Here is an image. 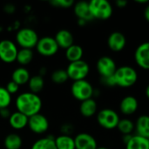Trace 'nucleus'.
Returning a JSON list of instances; mask_svg holds the SVG:
<instances>
[{"instance_id": "1", "label": "nucleus", "mask_w": 149, "mask_h": 149, "mask_svg": "<svg viewBox=\"0 0 149 149\" xmlns=\"http://www.w3.org/2000/svg\"><path fill=\"white\" fill-rule=\"evenodd\" d=\"M17 112L26 115L28 118L39 113L42 108L41 98L31 92H24L20 93L15 101Z\"/></svg>"}, {"instance_id": "2", "label": "nucleus", "mask_w": 149, "mask_h": 149, "mask_svg": "<svg viewBox=\"0 0 149 149\" xmlns=\"http://www.w3.org/2000/svg\"><path fill=\"white\" fill-rule=\"evenodd\" d=\"M116 86L128 88L134 86L138 80V73L136 70L129 65L118 67L114 75Z\"/></svg>"}, {"instance_id": "3", "label": "nucleus", "mask_w": 149, "mask_h": 149, "mask_svg": "<svg viewBox=\"0 0 149 149\" xmlns=\"http://www.w3.org/2000/svg\"><path fill=\"white\" fill-rule=\"evenodd\" d=\"M89 8L93 19L107 20L113 14V6L107 0H91Z\"/></svg>"}, {"instance_id": "4", "label": "nucleus", "mask_w": 149, "mask_h": 149, "mask_svg": "<svg viewBox=\"0 0 149 149\" xmlns=\"http://www.w3.org/2000/svg\"><path fill=\"white\" fill-rule=\"evenodd\" d=\"M71 93L77 100L84 101L93 97L94 88L86 79L73 81L71 86Z\"/></svg>"}, {"instance_id": "5", "label": "nucleus", "mask_w": 149, "mask_h": 149, "mask_svg": "<svg viewBox=\"0 0 149 149\" xmlns=\"http://www.w3.org/2000/svg\"><path fill=\"white\" fill-rule=\"evenodd\" d=\"M38 39V33L31 28H21L16 34V41L17 45L24 49L31 50L36 47Z\"/></svg>"}, {"instance_id": "6", "label": "nucleus", "mask_w": 149, "mask_h": 149, "mask_svg": "<svg viewBox=\"0 0 149 149\" xmlns=\"http://www.w3.org/2000/svg\"><path fill=\"white\" fill-rule=\"evenodd\" d=\"M119 114L113 109L104 108L100 110L97 114V122L104 129L113 130L117 128L120 121Z\"/></svg>"}, {"instance_id": "7", "label": "nucleus", "mask_w": 149, "mask_h": 149, "mask_svg": "<svg viewBox=\"0 0 149 149\" xmlns=\"http://www.w3.org/2000/svg\"><path fill=\"white\" fill-rule=\"evenodd\" d=\"M65 70L67 72L69 79L73 81H78L86 79V78L89 74L90 67L85 60L81 59L70 63Z\"/></svg>"}, {"instance_id": "8", "label": "nucleus", "mask_w": 149, "mask_h": 149, "mask_svg": "<svg viewBox=\"0 0 149 149\" xmlns=\"http://www.w3.org/2000/svg\"><path fill=\"white\" fill-rule=\"evenodd\" d=\"M18 49L16 44L10 39L0 41V59L7 64L16 61Z\"/></svg>"}, {"instance_id": "9", "label": "nucleus", "mask_w": 149, "mask_h": 149, "mask_svg": "<svg viewBox=\"0 0 149 149\" xmlns=\"http://www.w3.org/2000/svg\"><path fill=\"white\" fill-rule=\"evenodd\" d=\"M36 49L40 55L45 57H52L58 52L59 47L54 38L46 36L38 39Z\"/></svg>"}, {"instance_id": "10", "label": "nucleus", "mask_w": 149, "mask_h": 149, "mask_svg": "<svg viewBox=\"0 0 149 149\" xmlns=\"http://www.w3.org/2000/svg\"><path fill=\"white\" fill-rule=\"evenodd\" d=\"M96 68L100 77H109L114 75L118 67L115 61L112 58L103 56L98 59Z\"/></svg>"}, {"instance_id": "11", "label": "nucleus", "mask_w": 149, "mask_h": 149, "mask_svg": "<svg viewBox=\"0 0 149 149\" xmlns=\"http://www.w3.org/2000/svg\"><path fill=\"white\" fill-rule=\"evenodd\" d=\"M28 127L34 134H42L49 129V120L45 115L39 113L29 117Z\"/></svg>"}, {"instance_id": "12", "label": "nucleus", "mask_w": 149, "mask_h": 149, "mask_svg": "<svg viewBox=\"0 0 149 149\" xmlns=\"http://www.w3.org/2000/svg\"><path fill=\"white\" fill-rule=\"evenodd\" d=\"M134 59L141 68L149 70V42L142 43L136 48Z\"/></svg>"}, {"instance_id": "13", "label": "nucleus", "mask_w": 149, "mask_h": 149, "mask_svg": "<svg viewBox=\"0 0 149 149\" xmlns=\"http://www.w3.org/2000/svg\"><path fill=\"white\" fill-rule=\"evenodd\" d=\"M127 45V38L120 31L112 32L107 38V45L112 52H120L124 50Z\"/></svg>"}, {"instance_id": "14", "label": "nucleus", "mask_w": 149, "mask_h": 149, "mask_svg": "<svg viewBox=\"0 0 149 149\" xmlns=\"http://www.w3.org/2000/svg\"><path fill=\"white\" fill-rule=\"evenodd\" d=\"M75 149H97L98 144L95 138L87 134L80 133L74 138Z\"/></svg>"}, {"instance_id": "15", "label": "nucleus", "mask_w": 149, "mask_h": 149, "mask_svg": "<svg viewBox=\"0 0 149 149\" xmlns=\"http://www.w3.org/2000/svg\"><path fill=\"white\" fill-rule=\"evenodd\" d=\"M139 107L138 100L133 95H127L124 97L120 103V110L124 115L134 114Z\"/></svg>"}, {"instance_id": "16", "label": "nucleus", "mask_w": 149, "mask_h": 149, "mask_svg": "<svg viewBox=\"0 0 149 149\" xmlns=\"http://www.w3.org/2000/svg\"><path fill=\"white\" fill-rule=\"evenodd\" d=\"M73 11L78 19H82L86 22L93 20L89 8V2L79 1L73 5Z\"/></svg>"}, {"instance_id": "17", "label": "nucleus", "mask_w": 149, "mask_h": 149, "mask_svg": "<svg viewBox=\"0 0 149 149\" xmlns=\"http://www.w3.org/2000/svg\"><path fill=\"white\" fill-rule=\"evenodd\" d=\"M54 39L56 40V43L58 44L59 48H63L65 50L69 48L70 46H72L74 42L73 35L72 34L70 31L65 30V29L59 30L56 33Z\"/></svg>"}, {"instance_id": "18", "label": "nucleus", "mask_w": 149, "mask_h": 149, "mask_svg": "<svg viewBox=\"0 0 149 149\" xmlns=\"http://www.w3.org/2000/svg\"><path fill=\"white\" fill-rule=\"evenodd\" d=\"M28 120L29 118L26 115L17 111L11 113L9 118V124L13 129L21 130L28 126Z\"/></svg>"}, {"instance_id": "19", "label": "nucleus", "mask_w": 149, "mask_h": 149, "mask_svg": "<svg viewBox=\"0 0 149 149\" xmlns=\"http://www.w3.org/2000/svg\"><path fill=\"white\" fill-rule=\"evenodd\" d=\"M134 125L137 135L149 139V115H141L137 119L136 123Z\"/></svg>"}, {"instance_id": "20", "label": "nucleus", "mask_w": 149, "mask_h": 149, "mask_svg": "<svg viewBox=\"0 0 149 149\" xmlns=\"http://www.w3.org/2000/svg\"><path fill=\"white\" fill-rule=\"evenodd\" d=\"M30 78L31 75L29 71L24 66H19L16 68L11 74V80L16 82L19 86L27 84L30 80Z\"/></svg>"}, {"instance_id": "21", "label": "nucleus", "mask_w": 149, "mask_h": 149, "mask_svg": "<svg viewBox=\"0 0 149 149\" xmlns=\"http://www.w3.org/2000/svg\"><path fill=\"white\" fill-rule=\"evenodd\" d=\"M97 103L94 99H89L81 102L79 106V112L82 116L90 118L97 113Z\"/></svg>"}, {"instance_id": "22", "label": "nucleus", "mask_w": 149, "mask_h": 149, "mask_svg": "<svg viewBox=\"0 0 149 149\" xmlns=\"http://www.w3.org/2000/svg\"><path fill=\"white\" fill-rule=\"evenodd\" d=\"M126 146V149H149V141L144 137L134 134Z\"/></svg>"}, {"instance_id": "23", "label": "nucleus", "mask_w": 149, "mask_h": 149, "mask_svg": "<svg viewBox=\"0 0 149 149\" xmlns=\"http://www.w3.org/2000/svg\"><path fill=\"white\" fill-rule=\"evenodd\" d=\"M83 54H84L83 48L79 45L73 44L72 46H70L65 50V58L70 63L81 60Z\"/></svg>"}, {"instance_id": "24", "label": "nucleus", "mask_w": 149, "mask_h": 149, "mask_svg": "<svg viewBox=\"0 0 149 149\" xmlns=\"http://www.w3.org/2000/svg\"><path fill=\"white\" fill-rule=\"evenodd\" d=\"M54 141L57 149H75L74 138L71 135L61 134L55 138Z\"/></svg>"}, {"instance_id": "25", "label": "nucleus", "mask_w": 149, "mask_h": 149, "mask_svg": "<svg viewBox=\"0 0 149 149\" xmlns=\"http://www.w3.org/2000/svg\"><path fill=\"white\" fill-rule=\"evenodd\" d=\"M23 145V140L17 134H8L3 141L5 149H20Z\"/></svg>"}, {"instance_id": "26", "label": "nucleus", "mask_w": 149, "mask_h": 149, "mask_svg": "<svg viewBox=\"0 0 149 149\" xmlns=\"http://www.w3.org/2000/svg\"><path fill=\"white\" fill-rule=\"evenodd\" d=\"M54 140L51 136L40 138L32 144L31 149H57Z\"/></svg>"}, {"instance_id": "27", "label": "nucleus", "mask_w": 149, "mask_h": 149, "mask_svg": "<svg viewBox=\"0 0 149 149\" xmlns=\"http://www.w3.org/2000/svg\"><path fill=\"white\" fill-rule=\"evenodd\" d=\"M33 59V52L31 49H24L22 48L18 50L17 55L16 61L21 65V66H25L29 65Z\"/></svg>"}, {"instance_id": "28", "label": "nucleus", "mask_w": 149, "mask_h": 149, "mask_svg": "<svg viewBox=\"0 0 149 149\" xmlns=\"http://www.w3.org/2000/svg\"><path fill=\"white\" fill-rule=\"evenodd\" d=\"M28 86H29V89L30 92L38 94V93H40L44 86H45V80L44 78L40 75H34L31 76L30 78V80L28 82Z\"/></svg>"}, {"instance_id": "29", "label": "nucleus", "mask_w": 149, "mask_h": 149, "mask_svg": "<svg viewBox=\"0 0 149 149\" xmlns=\"http://www.w3.org/2000/svg\"><path fill=\"white\" fill-rule=\"evenodd\" d=\"M117 129L122 134V135L132 134V133L135 130V125L129 119H122L120 120L117 126Z\"/></svg>"}, {"instance_id": "30", "label": "nucleus", "mask_w": 149, "mask_h": 149, "mask_svg": "<svg viewBox=\"0 0 149 149\" xmlns=\"http://www.w3.org/2000/svg\"><path fill=\"white\" fill-rule=\"evenodd\" d=\"M51 79L53 83L61 85L66 82L69 77L65 69H57L54 72H52L51 75Z\"/></svg>"}, {"instance_id": "31", "label": "nucleus", "mask_w": 149, "mask_h": 149, "mask_svg": "<svg viewBox=\"0 0 149 149\" xmlns=\"http://www.w3.org/2000/svg\"><path fill=\"white\" fill-rule=\"evenodd\" d=\"M11 103V94L8 93L5 87L0 86V109L9 107Z\"/></svg>"}, {"instance_id": "32", "label": "nucleus", "mask_w": 149, "mask_h": 149, "mask_svg": "<svg viewBox=\"0 0 149 149\" xmlns=\"http://www.w3.org/2000/svg\"><path fill=\"white\" fill-rule=\"evenodd\" d=\"M50 3L57 8H63V9H67L74 5V1L73 0H52Z\"/></svg>"}, {"instance_id": "33", "label": "nucleus", "mask_w": 149, "mask_h": 149, "mask_svg": "<svg viewBox=\"0 0 149 149\" xmlns=\"http://www.w3.org/2000/svg\"><path fill=\"white\" fill-rule=\"evenodd\" d=\"M100 83L106 87H113L116 86L115 79L113 76L109 77H100Z\"/></svg>"}, {"instance_id": "34", "label": "nucleus", "mask_w": 149, "mask_h": 149, "mask_svg": "<svg viewBox=\"0 0 149 149\" xmlns=\"http://www.w3.org/2000/svg\"><path fill=\"white\" fill-rule=\"evenodd\" d=\"M5 88H6V90L8 91V93H9L10 94H14V93H17V91L19 90V86H18L16 82L10 80V81H9V82L6 84Z\"/></svg>"}, {"instance_id": "35", "label": "nucleus", "mask_w": 149, "mask_h": 149, "mask_svg": "<svg viewBox=\"0 0 149 149\" xmlns=\"http://www.w3.org/2000/svg\"><path fill=\"white\" fill-rule=\"evenodd\" d=\"M60 130L62 132V134L70 135V134H72V132L73 131V127L71 124H64L61 126Z\"/></svg>"}, {"instance_id": "36", "label": "nucleus", "mask_w": 149, "mask_h": 149, "mask_svg": "<svg viewBox=\"0 0 149 149\" xmlns=\"http://www.w3.org/2000/svg\"><path fill=\"white\" fill-rule=\"evenodd\" d=\"M10 115H11V113H10V109L8 107L0 109V117L1 118H3V119H8L9 120V118L10 117Z\"/></svg>"}, {"instance_id": "37", "label": "nucleus", "mask_w": 149, "mask_h": 149, "mask_svg": "<svg viewBox=\"0 0 149 149\" xmlns=\"http://www.w3.org/2000/svg\"><path fill=\"white\" fill-rule=\"evenodd\" d=\"M127 1H126V0H117L116 2H115V4H116V6L118 7V8H125L127 5Z\"/></svg>"}, {"instance_id": "38", "label": "nucleus", "mask_w": 149, "mask_h": 149, "mask_svg": "<svg viewBox=\"0 0 149 149\" xmlns=\"http://www.w3.org/2000/svg\"><path fill=\"white\" fill-rule=\"evenodd\" d=\"M3 10H4L5 12H7L9 14H11L13 11H15V6L12 5V4H7V5L4 6Z\"/></svg>"}, {"instance_id": "39", "label": "nucleus", "mask_w": 149, "mask_h": 149, "mask_svg": "<svg viewBox=\"0 0 149 149\" xmlns=\"http://www.w3.org/2000/svg\"><path fill=\"white\" fill-rule=\"evenodd\" d=\"M133 135L134 134H125V135H122V141H123V142H124L125 145H127L128 143V141L131 140V138H132Z\"/></svg>"}, {"instance_id": "40", "label": "nucleus", "mask_w": 149, "mask_h": 149, "mask_svg": "<svg viewBox=\"0 0 149 149\" xmlns=\"http://www.w3.org/2000/svg\"><path fill=\"white\" fill-rule=\"evenodd\" d=\"M144 17H145V19L149 23V4L145 8V10H144Z\"/></svg>"}, {"instance_id": "41", "label": "nucleus", "mask_w": 149, "mask_h": 149, "mask_svg": "<svg viewBox=\"0 0 149 149\" xmlns=\"http://www.w3.org/2000/svg\"><path fill=\"white\" fill-rule=\"evenodd\" d=\"M46 72H47V70H46V68L43 66V67H41V68L39 69V74H38V75H40V76L44 77V76L46 74Z\"/></svg>"}, {"instance_id": "42", "label": "nucleus", "mask_w": 149, "mask_h": 149, "mask_svg": "<svg viewBox=\"0 0 149 149\" xmlns=\"http://www.w3.org/2000/svg\"><path fill=\"white\" fill-rule=\"evenodd\" d=\"M86 21H85V20H82V19H78V24L79 25H80V26H84V25H86Z\"/></svg>"}, {"instance_id": "43", "label": "nucleus", "mask_w": 149, "mask_h": 149, "mask_svg": "<svg viewBox=\"0 0 149 149\" xmlns=\"http://www.w3.org/2000/svg\"><path fill=\"white\" fill-rule=\"evenodd\" d=\"M145 94L147 96V98L149 100V85L146 87V90H145Z\"/></svg>"}, {"instance_id": "44", "label": "nucleus", "mask_w": 149, "mask_h": 149, "mask_svg": "<svg viewBox=\"0 0 149 149\" xmlns=\"http://www.w3.org/2000/svg\"><path fill=\"white\" fill-rule=\"evenodd\" d=\"M97 149H109L108 148H106V147H98Z\"/></svg>"}, {"instance_id": "45", "label": "nucleus", "mask_w": 149, "mask_h": 149, "mask_svg": "<svg viewBox=\"0 0 149 149\" xmlns=\"http://www.w3.org/2000/svg\"><path fill=\"white\" fill-rule=\"evenodd\" d=\"M148 141H149V139H148Z\"/></svg>"}]
</instances>
